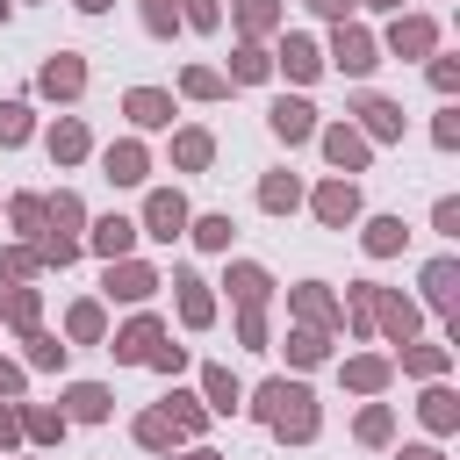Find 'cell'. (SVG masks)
Wrapping results in <instances>:
<instances>
[{
    "instance_id": "cell-6",
    "label": "cell",
    "mask_w": 460,
    "mask_h": 460,
    "mask_svg": "<svg viewBox=\"0 0 460 460\" xmlns=\"http://www.w3.org/2000/svg\"><path fill=\"white\" fill-rule=\"evenodd\" d=\"M331 50H338V65H345L352 79L381 65V58H374V36H367V29H345V22H338V43H331Z\"/></svg>"
},
{
    "instance_id": "cell-48",
    "label": "cell",
    "mask_w": 460,
    "mask_h": 460,
    "mask_svg": "<svg viewBox=\"0 0 460 460\" xmlns=\"http://www.w3.org/2000/svg\"><path fill=\"white\" fill-rule=\"evenodd\" d=\"M79 7H86V14H101V7H108V0H79Z\"/></svg>"
},
{
    "instance_id": "cell-39",
    "label": "cell",
    "mask_w": 460,
    "mask_h": 460,
    "mask_svg": "<svg viewBox=\"0 0 460 460\" xmlns=\"http://www.w3.org/2000/svg\"><path fill=\"white\" fill-rule=\"evenodd\" d=\"M137 438H144V446H165V438H172V424L151 410V417H137Z\"/></svg>"
},
{
    "instance_id": "cell-22",
    "label": "cell",
    "mask_w": 460,
    "mask_h": 460,
    "mask_svg": "<svg viewBox=\"0 0 460 460\" xmlns=\"http://www.w3.org/2000/svg\"><path fill=\"white\" fill-rule=\"evenodd\" d=\"M424 424H431V431H453V424H460V402H453V388H431V395H424Z\"/></svg>"
},
{
    "instance_id": "cell-43",
    "label": "cell",
    "mask_w": 460,
    "mask_h": 460,
    "mask_svg": "<svg viewBox=\"0 0 460 460\" xmlns=\"http://www.w3.org/2000/svg\"><path fill=\"white\" fill-rule=\"evenodd\" d=\"M14 223H22L29 237H36V223H43V201H14Z\"/></svg>"
},
{
    "instance_id": "cell-35",
    "label": "cell",
    "mask_w": 460,
    "mask_h": 460,
    "mask_svg": "<svg viewBox=\"0 0 460 460\" xmlns=\"http://www.w3.org/2000/svg\"><path fill=\"white\" fill-rule=\"evenodd\" d=\"M288 352H295L302 367H316V359H323V331H302V338H288Z\"/></svg>"
},
{
    "instance_id": "cell-37",
    "label": "cell",
    "mask_w": 460,
    "mask_h": 460,
    "mask_svg": "<svg viewBox=\"0 0 460 460\" xmlns=\"http://www.w3.org/2000/svg\"><path fill=\"white\" fill-rule=\"evenodd\" d=\"M7 316H14V323H36V288H14V295H7Z\"/></svg>"
},
{
    "instance_id": "cell-31",
    "label": "cell",
    "mask_w": 460,
    "mask_h": 460,
    "mask_svg": "<svg viewBox=\"0 0 460 460\" xmlns=\"http://www.w3.org/2000/svg\"><path fill=\"white\" fill-rule=\"evenodd\" d=\"M208 402H216V410H237V381H230L223 367H208Z\"/></svg>"
},
{
    "instance_id": "cell-26",
    "label": "cell",
    "mask_w": 460,
    "mask_h": 460,
    "mask_svg": "<svg viewBox=\"0 0 460 460\" xmlns=\"http://www.w3.org/2000/svg\"><path fill=\"white\" fill-rule=\"evenodd\" d=\"M295 309H302V316H309V323H331V316H338V309H331V295H323V288H295Z\"/></svg>"
},
{
    "instance_id": "cell-5",
    "label": "cell",
    "mask_w": 460,
    "mask_h": 460,
    "mask_svg": "<svg viewBox=\"0 0 460 460\" xmlns=\"http://www.w3.org/2000/svg\"><path fill=\"white\" fill-rule=\"evenodd\" d=\"M323 158H331L338 172H359V165H367V137H359L352 122H338V129H323Z\"/></svg>"
},
{
    "instance_id": "cell-3",
    "label": "cell",
    "mask_w": 460,
    "mask_h": 460,
    "mask_svg": "<svg viewBox=\"0 0 460 460\" xmlns=\"http://www.w3.org/2000/svg\"><path fill=\"white\" fill-rule=\"evenodd\" d=\"M316 216H323L331 230H345V223L359 216V187H352L345 172H338V180H323V187H316Z\"/></svg>"
},
{
    "instance_id": "cell-27",
    "label": "cell",
    "mask_w": 460,
    "mask_h": 460,
    "mask_svg": "<svg viewBox=\"0 0 460 460\" xmlns=\"http://www.w3.org/2000/svg\"><path fill=\"white\" fill-rule=\"evenodd\" d=\"M402 367L410 374H446V352L438 345H402Z\"/></svg>"
},
{
    "instance_id": "cell-11",
    "label": "cell",
    "mask_w": 460,
    "mask_h": 460,
    "mask_svg": "<svg viewBox=\"0 0 460 460\" xmlns=\"http://www.w3.org/2000/svg\"><path fill=\"white\" fill-rule=\"evenodd\" d=\"M359 122H367V137H402V108H395V101H381V93H367V101H359Z\"/></svg>"
},
{
    "instance_id": "cell-23",
    "label": "cell",
    "mask_w": 460,
    "mask_h": 460,
    "mask_svg": "<svg viewBox=\"0 0 460 460\" xmlns=\"http://www.w3.org/2000/svg\"><path fill=\"white\" fill-rule=\"evenodd\" d=\"M108 180H122V187L144 180V151H137V144H115V151H108Z\"/></svg>"
},
{
    "instance_id": "cell-42",
    "label": "cell",
    "mask_w": 460,
    "mask_h": 460,
    "mask_svg": "<svg viewBox=\"0 0 460 460\" xmlns=\"http://www.w3.org/2000/svg\"><path fill=\"white\" fill-rule=\"evenodd\" d=\"M431 137H438V144H446V151H453V144H460V108H446V115H438V129H431Z\"/></svg>"
},
{
    "instance_id": "cell-2",
    "label": "cell",
    "mask_w": 460,
    "mask_h": 460,
    "mask_svg": "<svg viewBox=\"0 0 460 460\" xmlns=\"http://www.w3.org/2000/svg\"><path fill=\"white\" fill-rule=\"evenodd\" d=\"M266 122H273V137H280V144H302V137H316V108H309V101H288V93L266 108Z\"/></svg>"
},
{
    "instance_id": "cell-38",
    "label": "cell",
    "mask_w": 460,
    "mask_h": 460,
    "mask_svg": "<svg viewBox=\"0 0 460 460\" xmlns=\"http://www.w3.org/2000/svg\"><path fill=\"white\" fill-rule=\"evenodd\" d=\"M72 338H101V309H93V302L72 309Z\"/></svg>"
},
{
    "instance_id": "cell-51",
    "label": "cell",
    "mask_w": 460,
    "mask_h": 460,
    "mask_svg": "<svg viewBox=\"0 0 460 460\" xmlns=\"http://www.w3.org/2000/svg\"><path fill=\"white\" fill-rule=\"evenodd\" d=\"M0 22H7V0H0Z\"/></svg>"
},
{
    "instance_id": "cell-16",
    "label": "cell",
    "mask_w": 460,
    "mask_h": 460,
    "mask_svg": "<svg viewBox=\"0 0 460 460\" xmlns=\"http://www.w3.org/2000/svg\"><path fill=\"white\" fill-rule=\"evenodd\" d=\"M280 65H288L295 79H316V65H323V58H316V43H309V36H288V43H280Z\"/></svg>"
},
{
    "instance_id": "cell-14",
    "label": "cell",
    "mask_w": 460,
    "mask_h": 460,
    "mask_svg": "<svg viewBox=\"0 0 460 460\" xmlns=\"http://www.w3.org/2000/svg\"><path fill=\"white\" fill-rule=\"evenodd\" d=\"M402 237H410V230H402V216H374V223H367V252H374V259L402 252Z\"/></svg>"
},
{
    "instance_id": "cell-36",
    "label": "cell",
    "mask_w": 460,
    "mask_h": 460,
    "mask_svg": "<svg viewBox=\"0 0 460 460\" xmlns=\"http://www.w3.org/2000/svg\"><path fill=\"white\" fill-rule=\"evenodd\" d=\"M144 29L151 36H172V0H144Z\"/></svg>"
},
{
    "instance_id": "cell-18",
    "label": "cell",
    "mask_w": 460,
    "mask_h": 460,
    "mask_svg": "<svg viewBox=\"0 0 460 460\" xmlns=\"http://www.w3.org/2000/svg\"><path fill=\"white\" fill-rule=\"evenodd\" d=\"M259 201H266V208L280 216V208H295V201H302V180H295V172H266V187H259Z\"/></svg>"
},
{
    "instance_id": "cell-15",
    "label": "cell",
    "mask_w": 460,
    "mask_h": 460,
    "mask_svg": "<svg viewBox=\"0 0 460 460\" xmlns=\"http://www.w3.org/2000/svg\"><path fill=\"white\" fill-rule=\"evenodd\" d=\"M453 280H460L453 259H431V266H424V295H431V309H453Z\"/></svg>"
},
{
    "instance_id": "cell-34",
    "label": "cell",
    "mask_w": 460,
    "mask_h": 460,
    "mask_svg": "<svg viewBox=\"0 0 460 460\" xmlns=\"http://www.w3.org/2000/svg\"><path fill=\"white\" fill-rule=\"evenodd\" d=\"M187 93H194V101H216V93H223V79H216L208 65H194V72H187Z\"/></svg>"
},
{
    "instance_id": "cell-17",
    "label": "cell",
    "mask_w": 460,
    "mask_h": 460,
    "mask_svg": "<svg viewBox=\"0 0 460 460\" xmlns=\"http://www.w3.org/2000/svg\"><path fill=\"white\" fill-rule=\"evenodd\" d=\"M208 151H216V144H208V129H180V137H172V158H180L187 172H201V165H208Z\"/></svg>"
},
{
    "instance_id": "cell-32",
    "label": "cell",
    "mask_w": 460,
    "mask_h": 460,
    "mask_svg": "<svg viewBox=\"0 0 460 460\" xmlns=\"http://www.w3.org/2000/svg\"><path fill=\"white\" fill-rule=\"evenodd\" d=\"M273 14H280L273 0H244V7H237V22H244L252 36H259V29H273Z\"/></svg>"
},
{
    "instance_id": "cell-49",
    "label": "cell",
    "mask_w": 460,
    "mask_h": 460,
    "mask_svg": "<svg viewBox=\"0 0 460 460\" xmlns=\"http://www.w3.org/2000/svg\"><path fill=\"white\" fill-rule=\"evenodd\" d=\"M367 7H402V0H367Z\"/></svg>"
},
{
    "instance_id": "cell-7",
    "label": "cell",
    "mask_w": 460,
    "mask_h": 460,
    "mask_svg": "<svg viewBox=\"0 0 460 460\" xmlns=\"http://www.w3.org/2000/svg\"><path fill=\"white\" fill-rule=\"evenodd\" d=\"M144 223H151V237H180V230H187V201L165 187V194L144 201Z\"/></svg>"
},
{
    "instance_id": "cell-33",
    "label": "cell",
    "mask_w": 460,
    "mask_h": 460,
    "mask_svg": "<svg viewBox=\"0 0 460 460\" xmlns=\"http://www.w3.org/2000/svg\"><path fill=\"white\" fill-rule=\"evenodd\" d=\"M230 79H266V50H237L230 58Z\"/></svg>"
},
{
    "instance_id": "cell-24",
    "label": "cell",
    "mask_w": 460,
    "mask_h": 460,
    "mask_svg": "<svg viewBox=\"0 0 460 460\" xmlns=\"http://www.w3.org/2000/svg\"><path fill=\"white\" fill-rule=\"evenodd\" d=\"M65 402H72V417H86V424H93V417H108V388H93V381H79Z\"/></svg>"
},
{
    "instance_id": "cell-45",
    "label": "cell",
    "mask_w": 460,
    "mask_h": 460,
    "mask_svg": "<svg viewBox=\"0 0 460 460\" xmlns=\"http://www.w3.org/2000/svg\"><path fill=\"white\" fill-rule=\"evenodd\" d=\"M309 7H316V14H331V22H345V7H352V0H309Z\"/></svg>"
},
{
    "instance_id": "cell-50",
    "label": "cell",
    "mask_w": 460,
    "mask_h": 460,
    "mask_svg": "<svg viewBox=\"0 0 460 460\" xmlns=\"http://www.w3.org/2000/svg\"><path fill=\"white\" fill-rule=\"evenodd\" d=\"M187 460H216V453H187Z\"/></svg>"
},
{
    "instance_id": "cell-30",
    "label": "cell",
    "mask_w": 460,
    "mask_h": 460,
    "mask_svg": "<svg viewBox=\"0 0 460 460\" xmlns=\"http://www.w3.org/2000/svg\"><path fill=\"white\" fill-rule=\"evenodd\" d=\"M29 367H65V345L36 331V338H29Z\"/></svg>"
},
{
    "instance_id": "cell-21",
    "label": "cell",
    "mask_w": 460,
    "mask_h": 460,
    "mask_svg": "<svg viewBox=\"0 0 460 460\" xmlns=\"http://www.w3.org/2000/svg\"><path fill=\"white\" fill-rule=\"evenodd\" d=\"M172 288H180V316H187V323H208V288H201L194 273H180Z\"/></svg>"
},
{
    "instance_id": "cell-47",
    "label": "cell",
    "mask_w": 460,
    "mask_h": 460,
    "mask_svg": "<svg viewBox=\"0 0 460 460\" xmlns=\"http://www.w3.org/2000/svg\"><path fill=\"white\" fill-rule=\"evenodd\" d=\"M14 388H22V374H14V367H0V395H14Z\"/></svg>"
},
{
    "instance_id": "cell-13",
    "label": "cell",
    "mask_w": 460,
    "mask_h": 460,
    "mask_svg": "<svg viewBox=\"0 0 460 460\" xmlns=\"http://www.w3.org/2000/svg\"><path fill=\"white\" fill-rule=\"evenodd\" d=\"M129 237H137V223H122V216H101V223H93V252H101V259H122Z\"/></svg>"
},
{
    "instance_id": "cell-19",
    "label": "cell",
    "mask_w": 460,
    "mask_h": 460,
    "mask_svg": "<svg viewBox=\"0 0 460 460\" xmlns=\"http://www.w3.org/2000/svg\"><path fill=\"white\" fill-rule=\"evenodd\" d=\"M79 151H86V129H79V122H72V115H65V122H58V129H50V158H58V165H72V158H79Z\"/></svg>"
},
{
    "instance_id": "cell-41",
    "label": "cell",
    "mask_w": 460,
    "mask_h": 460,
    "mask_svg": "<svg viewBox=\"0 0 460 460\" xmlns=\"http://www.w3.org/2000/svg\"><path fill=\"white\" fill-rule=\"evenodd\" d=\"M359 438L381 446V438H388V410H367V417H359Z\"/></svg>"
},
{
    "instance_id": "cell-40",
    "label": "cell",
    "mask_w": 460,
    "mask_h": 460,
    "mask_svg": "<svg viewBox=\"0 0 460 460\" xmlns=\"http://www.w3.org/2000/svg\"><path fill=\"white\" fill-rule=\"evenodd\" d=\"M431 86L453 93V86H460V65H453V58H431Z\"/></svg>"
},
{
    "instance_id": "cell-9",
    "label": "cell",
    "mask_w": 460,
    "mask_h": 460,
    "mask_svg": "<svg viewBox=\"0 0 460 460\" xmlns=\"http://www.w3.org/2000/svg\"><path fill=\"white\" fill-rule=\"evenodd\" d=\"M129 122H144V129H158V122H172V93H158V86H137L129 101Z\"/></svg>"
},
{
    "instance_id": "cell-4",
    "label": "cell",
    "mask_w": 460,
    "mask_h": 460,
    "mask_svg": "<svg viewBox=\"0 0 460 460\" xmlns=\"http://www.w3.org/2000/svg\"><path fill=\"white\" fill-rule=\"evenodd\" d=\"M431 43H438V22H431V14H402V22L388 29V50H395V58H424Z\"/></svg>"
},
{
    "instance_id": "cell-28",
    "label": "cell",
    "mask_w": 460,
    "mask_h": 460,
    "mask_svg": "<svg viewBox=\"0 0 460 460\" xmlns=\"http://www.w3.org/2000/svg\"><path fill=\"white\" fill-rule=\"evenodd\" d=\"M194 237H201L208 252H230V216H201V223H194Z\"/></svg>"
},
{
    "instance_id": "cell-8",
    "label": "cell",
    "mask_w": 460,
    "mask_h": 460,
    "mask_svg": "<svg viewBox=\"0 0 460 460\" xmlns=\"http://www.w3.org/2000/svg\"><path fill=\"white\" fill-rule=\"evenodd\" d=\"M158 280H151V266H129V259H108V295L115 302H144Z\"/></svg>"
},
{
    "instance_id": "cell-25",
    "label": "cell",
    "mask_w": 460,
    "mask_h": 460,
    "mask_svg": "<svg viewBox=\"0 0 460 460\" xmlns=\"http://www.w3.org/2000/svg\"><path fill=\"white\" fill-rule=\"evenodd\" d=\"M345 381H352L359 395H374V388L388 381V359H352V367H345Z\"/></svg>"
},
{
    "instance_id": "cell-44",
    "label": "cell",
    "mask_w": 460,
    "mask_h": 460,
    "mask_svg": "<svg viewBox=\"0 0 460 460\" xmlns=\"http://www.w3.org/2000/svg\"><path fill=\"white\" fill-rule=\"evenodd\" d=\"M187 22L194 29H216V0H187Z\"/></svg>"
},
{
    "instance_id": "cell-20",
    "label": "cell",
    "mask_w": 460,
    "mask_h": 460,
    "mask_svg": "<svg viewBox=\"0 0 460 460\" xmlns=\"http://www.w3.org/2000/svg\"><path fill=\"white\" fill-rule=\"evenodd\" d=\"M230 288H237V302H244V309H259V302H266V288H273V280H266V273H259V266H230Z\"/></svg>"
},
{
    "instance_id": "cell-46",
    "label": "cell",
    "mask_w": 460,
    "mask_h": 460,
    "mask_svg": "<svg viewBox=\"0 0 460 460\" xmlns=\"http://www.w3.org/2000/svg\"><path fill=\"white\" fill-rule=\"evenodd\" d=\"M395 460H438V446H402Z\"/></svg>"
},
{
    "instance_id": "cell-12",
    "label": "cell",
    "mask_w": 460,
    "mask_h": 460,
    "mask_svg": "<svg viewBox=\"0 0 460 460\" xmlns=\"http://www.w3.org/2000/svg\"><path fill=\"white\" fill-rule=\"evenodd\" d=\"M108 352H115V359H151V352H158V323H151V316H137Z\"/></svg>"
},
{
    "instance_id": "cell-29",
    "label": "cell",
    "mask_w": 460,
    "mask_h": 460,
    "mask_svg": "<svg viewBox=\"0 0 460 460\" xmlns=\"http://www.w3.org/2000/svg\"><path fill=\"white\" fill-rule=\"evenodd\" d=\"M22 137H29V108L7 101V108H0V144H22Z\"/></svg>"
},
{
    "instance_id": "cell-1",
    "label": "cell",
    "mask_w": 460,
    "mask_h": 460,
    "mask_svg": "<svg viewBox=\"0 0 460 460\" xmlns=\"http://www.w3.org/2000/svg\"><path fill=\"white\" fill-rule=\"evenodd\" d=\"M259 417H266L280 438H316V402H309V388H295V381H266V388H259Z\"/></svg>"
},
{
    "instance_id": "cell-10",
    "label": "cell",
    "mask_w": 460,
    "mask_h": 460,
    "mask_svg": "<svg viewBox=\"0 0 460 460\" xmlns=\"http://www.w3.org/2000/svg\"><path fill=\"white\" fill-rule=\"evenodd\" d=\"M79 86H86V65H79V58H65V50H58V58H50V65H43V93H65V101H72V93H79Z\"/></svg>"
}]
</instances>
